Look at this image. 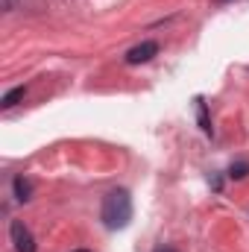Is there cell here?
<instances>
[{
	"label": "cell",
	"mask_w": 249,
	"mask_h": 252,
	"mask_svg": "<svg viewBox=\"0 0 249 252\" xmlns=\"http://www.w3.org/2000/svg\"><path fill=\"white\" fill-rule=\"evenodd\" d=\"M153 56H158V44L156 41H141V44H135L126 53V64H144V62H150Z\"/></svg>",
	"instance_id": "cell-3"
},
{
	"label": "cell",
	"mask_w": 249,
	"mask_h": 252,
	"mask_svg": "<svg viewBox=\"0 0 249 252\" xmlns=\"http://www.w3.org/2000/svg\"><path fill=\"white\" fill-rule=\"evenodd\" d=\"M247 173H249V161H238V164L229 167V176H232V179H244Z\"/></svg>",
	"instance_id": "cell-6"
},
{
	"label": "cell",
	"mask_w": 249,
	"mask_h": 252,
	"mask_svg": "<svg viewBox=\"0 0 249 252\" xmlns=\"http://www.w3.org/2000/svg\"><path fill=\"white\" fill-rule=\"evenodd\" d=\"M12 190H15V199L18 202H30L32 199V182L24 179V176H15L12 179Z\"/></svg>",
	"instance_id": "cell-4"
},
{
	"label": "cell",
	"mask_w": 249,
	"mask_h": 252,
	"mask_svg": "<svg viewBox=\"0 0 249 252\" xmlns=\"http://www.w3.org/2000/svg\"><path fill=\"white\" fill-rule=\"evenodd\" d=\"M214 3H232V0H214Z\"/></svg>",
	"instance_id": "cell-10"
},
{
	"label": "cell",
	"mask_w": 249,
	"mask_h": 252,
	"mask_svg": "<svg viewBox=\"0 0 249 252\" xmlns=\"http://www.w3.org/2000/svg\"><path fill=\"white\" fill-rule=\"evenodd\" d=\"M73 252H88V250H73Z\"/></svg>",
	"instance_id": "cell-11"
},
{
	"label": "cell",
	"mask_w": 249,
	"mask_h": 252,
	"mask_svg": "<svg viewBox=\"0 0 249 252\" xmlns=\"http://www.w3.org/2000/svg\"><path fill=\"white\" fill-rule=\"evenodd\" d=\"M24 94H27V88H24V85H18V88H12L9 94H3L0 106H3V109H12V106H18V103L24 100Z\"/></svg>",
	"instance_id": "cell-5"
},
{
	"label": "cell",
	"mask_w": 249,
	"mask_h": 252,
	"mask_svg": "<svg viewBox=\"0 0 249 252\" xmlns=\"http://www.w3.org/2000/svg\"><path fill=\"white\" fill-rule=\"evenodd\" d=\"M100 217H103L106 229H112V232L126 229V226H129V220H132V196H129V190H124V188L109 190V193L103 196Z\"/></svg>",
	"instance_id": "cell-1"
},
{
	"label": "cell",
	"mask_w": 249,
	"mask_h": 252,
	"mask_svg": "<svg viewBox=\"0 0 249 252\" xmlns=\"http://www.w3.org/2000/svg\"><path fill=\"white\" fill-rule=\"evenodd\" d=\"M156 252H176V250H173V247H158Z\"/></svg>",
	"instance_id": "cell-9"
},
{
	"label": "cell",
	"mask_w": 249,
	"mask_h": 252,
	"mask_svg": "<svg viewBox=\"0 0 249 252\" xmlns=\"http://www.w3.org/2000/svg\"><path fill=\"white\" fill-rule=\"evenodd\" d=\"M196 106H199V124H202V132H205V135H211V124H208V115H205V103H202V100H196Z\"/></svg>",
	"instance_id": "cell-7"
},
{
	"label": "cell",
	"mask_w": 249,
	"mask_h": 252,
	"mask_svg": "<svg viewBox=\"0 0 249 252\" xmlns=\"http://www.w3.org/2000/svg\"><path fill=\"white\" fill-rule=\"evenodd\" d=\"M0 9L3 12H15L18 9V0H0Z\"/></svg>",
	"instance_id": "cell-8"
},
{
	"label": "cell",
	"mask_w": 249,
	"mask_h": 252,
	"mask_svg": "<svg viewBox=\"0 0 249 252\" xmlns=\"http://www.w3.org/2000/svg\"><path fill=\"white\" fill-rule=\"evenodd\" d=\"M9 238H12L15 252H35V238H32V232L24 226V220H12V226H9Z\"/></svg>",
	"instance_id": "cell-2"
}]
</instances>
